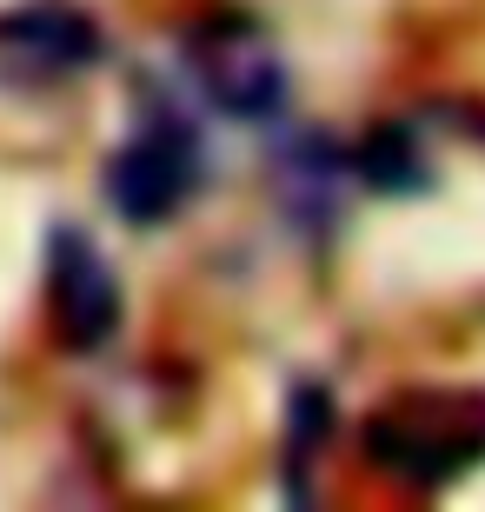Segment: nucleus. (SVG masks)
Wrapping results in <instances>:
<instances>
[{
    "label": "nucleus",
    "mask_w": 485,
    "mask_h": 512,
    "mask_svg": "<svg viewBox=\"0 0 485 512\" xmlns=\"http://www.w3.org/2000/svg\"><path fill=\"white\" fill-rule=\"evenodd\" d=\"M107 207L127 227H167L193 207V193L206 187V140L200 120L187 114V100L167 80H140L133 87V127L127 140L107 153Z\"/></svg>",
    "instance_id": "f257e3e1"
},
{
    "label": "nucleus",
    "mask_w": 485,
    "mask_h": 512,
    "mask_svg": "<svg viewBox=\"0 0 485 512\" xmlns=\"http://www.w3.org/2000/svg\"><path fill=\"white\" fill-rule=\"evenodd\" d=\"M366 466L406 493H446L485 466V393H399L366 419Z\"/></svg>",
    "instance_id": "f03ea898"
},
{
    "label": "nucleus",
    "mask_w": 485,
    "mask_h": 512,
    "mask_svg": "<svg viewBox=\"0 0 485 512\" xmlns=\"http://www.w3.org/2000/svg\"><path fill=\"white\" fill-rule=\"evenodd\" d=\"M180 67H187V87L213 107V114L240 120V127H273L293 100V74H286V54L273 47L253 14L240 7H213L180 34Z\"/></svg>",
    "instance_id": "7ed1b4c3"
},
{
    "label": "nucleus",
    "mask_w": 485,
    "mask_h": 512,
    "mask_svg": "<svg viewBox=\"0 0 485 512\" xmlns=\"http://www.w3.org/2000/svg\"><path fill=\"white\" fill-rule=\"evenodd\" d=\"M107 60V34L80 0H14L0 14V87L54 94Z\"/></svg>",
    "instance_id": "20e7f679"
},
{
    "label": "nucleus",
    "mask_w": 485,
    "mask_h": 512,
    "mask_svg": "<svg viewBox=\"0 0 485 512\" xmlns=\"http://www.w3.org/2000/svg\"><path fill=\"white\" fill-rule=\"evenodd\" d=\"M47 320L67 353H100L120 333V280L80 227H54L47 240Z\"/></svg>",
    "instance_id": "39448f33"
},
{
    "label": "nucleus",
    "mask_w": 485,
    "mask_h": 512,
    "mask_svg": "<svg viewBox=\"0 0 485 512\" xmlns=\"http://www.w3.org/2000/svg\"><path fill=\"white\" fill-rule=\"evenodd\" d=\"M346 180H359L353 160H346L333 140H319V133H299L293 147L280 153V200H286V213H293V227H306V233L339 227Z\"/></svg>",
    "instance_id": "423d86ee"
},
{
    "label": "nucleus",
    "mask_w": 485,
    "mask_h": 512,
    "mask_svg": "<svg viewBox=\"0 0 485 512\" xmlns=\"http://www.w3.org/2000/svg\"><path fill=\"white\" fill-rule=\"evenodd\" d=\"M353 173L373 193H419L432 180L426 147H419V133H412V127H373V133H366V147L353 153Z\"/></svg>",
    "instance_id": "0eeeda50"
},
{
    "label": "nucleus",
    "mask_w": 485,
    "mask_h": 512,
    "mask_svg": "<svg viewBox=\"0 0 485 512\" xmlns=\"http://www.w3.org/2000/svg\"><path fill=\"white\" fill-rule=\"evenodd\" d=\"M333 433V399L319 386H299L293 413H286V453H280V486L286 499H313V459Z\"/></svg>",
    "instance_id": "6e6552de"
}]
</instances>
